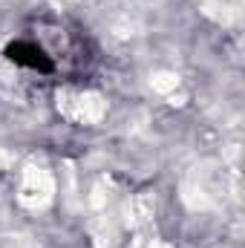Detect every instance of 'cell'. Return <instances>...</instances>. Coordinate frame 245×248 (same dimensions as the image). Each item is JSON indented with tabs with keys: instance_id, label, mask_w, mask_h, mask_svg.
Wrapping results in <instances>:
<instances>
[{
	"instance_id": "6da1fadb",
	"label": "cell",
	"mask_w": 245,
	"mask_h": 248,
	"mask_svg": "<svg viewBox=\"0 0 245 248\" xmlns=\"http://www.w3.org/2000/svg\"><path fill=\"white\" fill-rule=\"evenodd\" d=\"M3 58L41 81L72 84L92 75L98 46L81 23L58 15H35L3 46Z\"/></svg>"
}]
</instances>
